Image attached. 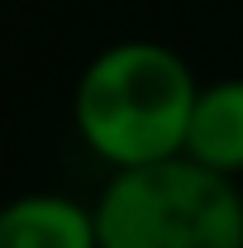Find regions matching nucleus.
Here are the masks:
<instances>
[{
  "label": "nucleus",
  "mask_w": 243,
  "mask_h": 248,
  "mask_svg": "<svg viewBox=\"0 0 243 248\" xmlns=\"http://www.w3.org/2000/svg\"><path fill=\"white\" fill-rule=\"evenodd\" d=\"M100 248H243V191L196 157L120 167L95 196Z\"/></svg>",
  "instance_id": "f03ea898"
},
{
  "label": "nucleus",
  "mask_w": 243,
  "mask_h": 248,
  "mask_svg": "<svg viewBox=\"0 0 243 248\" xmlns=\"http://www.w3.org/2000/svg\"><path fill=\"white\" fill-rule=\"evenodd\" d=\"M0 157H5V143H0Z\"/></svg>",
  "instance_id": "39448f33"
},
{
  "label": "nucleus",
  "mask_w": 243,
  "mask_h": 248,
  "mask_svg": "<svg viewBox=\"0 0 243 248\" xmlns=\"http://www.w3.org/2000/svg\"><path fill=\"white\" fill-rule=\"evenodd\" d=\"M182 153L224 177H243V77H219L196 91Z\"/></svg>",
  "instance_id": "20e7f679"
},
{
  "label": "nucleus",
  "mask_w": 243,
  "mask_h": 248,
  "mask_svg": "<svg viewBox=\"0 0 243 248\" xmlns=\"http://www.w3.org/2000/svg\"><path fill=\"white\" fill-rule=\"evenodd\" d=\"M200 81L177 48L124 38L100 48L72 91V124L110 172L162 162L186 148V124Z\"/></svg>",
  "instance_id": "f257e3e1"
},
{
  "label": "nucleus",
  "mask_w": 243,
  "mask_h": 248,
  "mask_svg": "<svg viewBox=\"0 0 243 248\" xmlns=\"http://www.w3.org/2000/svg\"><path fill=\"white\" fill-rule=\"evenodd\" d=\"M0 248H100L95 205L62 191H29L19 201H5Z\"/></svg>",
  "instance_id": "7ed1b4c3"
}]
</instances>
